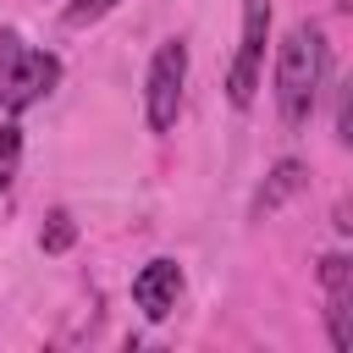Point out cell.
Returning a JSON list of instances; mask_svg holds the SVG:
<instances>
[{
	"label": "cell",
	"instance_id": "8fae6325",
	"mask_svg": "<svg viewBox=\"0 0 353 353\" xmlns=\"http://www.w3.org/2000/svg\"><path fill=\"white\" fill-rule=\"evenodd\" d=\"M353 138V121H347V88H336V143Z\"/></svg>",
	"mask_w": 353,
	"mask_h": 353
},
{
	"label": "cell",
	"instance_id": "ba28073f",
	"mask_svg": "<svg viewBox=\"0 0 353 353\" xmlns=\"http://www.w3.org/2000/svg\"><path fill=\"white\" fill-rule=\"evenodd\" d=\"M77 243V221L66 215V210H50V221H44V232H39V248L44 254H66Z\"/></svg>",
	"mask_w": 353,
	"mask_h": 353
},
{
	"label": "cell",
	"instance_id": "8992f818",
	"mask_svg": "<svg viewBox=\"0 0 353 353\" xmlns=\"http://www.w3.org/2000/svg\"><path fill=\"white\" fill-rule=\"evenodd\" d=\"M182 298V265L176 259H149L138 276H132V303L149 314V320H165Z\"/></svg>",
	"mask_w": 353,
	"mask_h": 353
},
{
	"label": "cell",
	"instance_id": "9c48e42d",
	"mask_svg": "<svg viewBox=\"0 0 353 353\" xmlns=\"http://www.w3.org/2000/svg\"><path fill=\"white\" fill-rule=\"evenodd\" d=\"M17 160H22V127H17V121H6V127H0V193L11 188Z\"/></svg>",
	"mask_w": 353,
	"mask_h": 353
},
{
	"label": "cell",
	"instance_id": "3957f363",
	"mask_svg": "<svg viewBox=\"0 0 353 353\" xmlns=\"http://www.w3.org/2000/svg\"><path fill=\"white\" fill-rule=\"evenodd\" d=\"M182 88H188V44H182V39H165V44L154 50V61H149V77H143L149 132H171V127H176Z\"/></svg>",
	"mask_w": 353,
	"mask_h": 353
},
{
	"label": "cell",
	"instance_id": "5b68a950",
	"mask_svg": "<svg viewBox=\"0 0 353 353\" xmlns=\"http://www.w3.org/2000/svg\"><path fill=\"white\" fill-rule=\"evenodd\" d=\"M320 287H325V331L336 353H353V259L325 254L320 259Z\"/></svg>",
	"mask_w": 353,
	"mask_h": 353
},
{
	"label": "cell",
	"instance_id": "277c9868",
	"mask_svg": "<svg viewBox=\"0 0 353 353\" xmlns=\"http://www.w3.org/2000/svg\"><path fill=\"white\" fill-rule=\"evenodd\" d=\"M265 44H270V0H243V39H237V55L226 72V99L237 110L254 105V88L265 72Z\"/></svg>",
	"mask_w": 353,
	"mask_h": 353
},
{
	"label": "cell",
	"instance_id": "6da1fadb",
	"mask_svg": "<svg viewBox=\"0 0 353 353\" xmlns=\"http://www.w3.org/2000/svg\"><path fill=\"white\" fill-rule=\"evenodd\" d=\"M325 66H331V50H325V33L314 22H298L276 44V110L287 127H309L314 99L325 88Z\"/></svg>",
	"mask_w": 353,
	"mask_h": 353
},
{
	"label": "cell",
	"instance_id": "30bf717a",
	"mask_svg": "<svg viewBox=\"0 0 353 353\" xmlns=\"http://www.w3.org/2000/svg\"><path fill=\"white\" fill-rule=\"evenodd\" d=\"M121 0H72L66 11H61V22L66 28H88V22H99V17H110Z\"/></svg>",
	"mask_w": 353,
	"mask_h": 353
},
{
	"label": "cell",
	"instance_id": "52a82bcc",
	"mask_svg": "<svg viewBox=\"0 0 353 353\" xmlns=\"http://www.w3.org/2000/svg\"><path fill=\"white\" fill-rule=\"evenodd\" d=\"M303 182H309V165H303V160H276V165H270V176L259 182V193H254L248 215H254V221L276 215L287 199H298V193H303Z\"/></svg>",
	"mask_w": 353,
	"mask_h": 353
},
{
	"label": "cell",
	"instance_id": "7a4b0ae2",
	"mask_svg": "<svg viewBox=\"0 0 353 353\" xmlns=\"http://www.w3.org/2000/svg\"><path fill=\"white\" fill-rule=\"evenodd\" d=\"M55 83H61V55L33 50L17 28H0V105H6V116L33 110Z\"/></svg>",
	"mask_w": 353,
	"mask_h": 353
}]
</instances>
